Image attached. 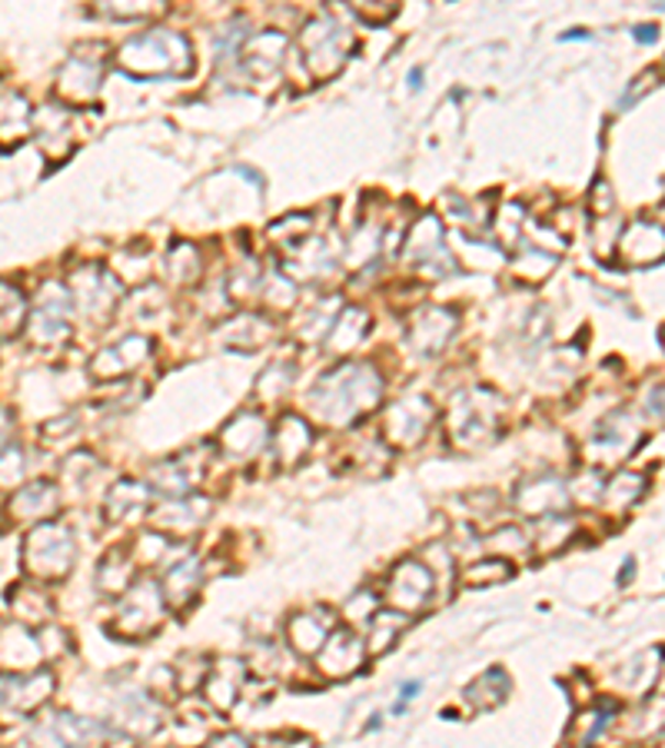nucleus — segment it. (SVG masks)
Wrapping results in <instances>:
<instances>
[{"label": "nucleus", "instance_id": "1", "mask_svg": "<svg viewBox=\"0 0 665 748\" xmlns=\"http://www.w3.org/2000/svg\"><path fill=\"white\" fill-rule=\"evenodd\" d=\"M383 377L370 362H343L329 369L326 377L309 390V416L323 426L347 429L357 420L370 416L383 400Z\"/></svg>", "mask_w": 665, "mask_h": 748}, {"label": "nucleus", "instance_id": "2", "mask_svg": "<svg viewBox=\"0 0 665 748\" xmlns=\"http://www.w3.org/2000/svg\"><path fill=\"white\" fill-rule=\"evenodd\" d=\"M117 67L131 77H187L193 70V47L180 31L154 27L117 47Z\"/></svg>", "mask_w": 665, "mask_h": 748}, {"label": "nucleus", "instance_id": "3", "mask_svg": "<svg viewBox=\"0 0 665 748\" xmlns=\"http://www.w3.org/2000/svg\"><path fill=\"white\" fill-rule=\"evenodd\" d=\"M503 423V400L493 390L473 387L453 397L447 410V429L453 446L460 449H480L486 446Z\"/></svg>", "mask_w": 665, "mask_h": 748}, {"label": "nucleus", "instance_id": "4", "mask_svg": "<svg viewBox=\"0 0 665 748\" xmlns=\"http://www.w3.org/2000/svg\"><path fill=\"white\" fill-rule=\"evenodd\" d=\"M300 51H303V64H306V74L313 80H329L337 77L343 70V64L350 60V51H353V34L350 27L332 18L329 11L313 18L306 27H303V37H300Z\"/></svg>", "mask_w": 665, "mask_h": 748}, {"label": "nucleus", "instance_id": "5", "mask_svg": "<svg viewBox=\"0 0 665 748\" xmlns=\"http://www.w3.org/2000/svg\"><path fill=\"white\" fill-rule=\"evenodd\" d=\"M24 569L31 579L37 582H60L70 576L74 562H77V539L67 526L57 523H37L31 526L24 549H21Z\"/></svg>", "mask_w": 665, "mask_h": 748}, {"label": "nucleus", "instance_id": "6", "mask_svg": "<svg viewBox=\"0 0 665 748\" xmlns=\"http://www.w3.org/2000/svg\"><path fill=\"white\" fill-rule=\"evenodd\" d=\"M164 615H167L164 589L157 582H150V579L131 582L124 599H121L117 618H114V633L131 639V643H140V639L154 636L164 626Z\"/></svg>", "mask_w": 665, "mask_h": 748}, {"label": "nucleus", "instance_id": "7", "mask_svg": "<svg viewBox=\"0 0 665 748\" xmlns=\"http://www.w3.org/2000/svg\"><path fill=\"white\" fill-rule=\"evenodd\" d=\"M67 290L74 297L77 313H83L87 320L106 323L110 313L121 306L124 280L117 273L97 267V264H87V267H77V270L67 273Z\"/></svg>", "mask_w": 665, "mask_h": 748}, {"label": "nucleus", "instance_id": "8", "mask_svg": "<svg viewBox=\"0 0 665 748\" xmlns=\"http://www.w3.org/2000/svg\"><path fill=\"white\" fill-rule=\"evenodd\" d=\"M103 87V54L100 47H77L67 64L57 70V97L60 103L83 110L93 107Z\"/></svg>", "mask_w": 665, "mask_h": 748}, {"label": "nucleus", "instance_id": "9", "mask_svg": "<svg viewBox=\"0 0 665 748\" xmlns=\"http://www.w3.org/2000/svg\"><path fill=\"white\" fill-rule=\"evenodd\" d=\"M74 297L67 283H44L34 303V313L27 316V333L37 346H64L70 339V313H74Z\"/></svg>", "mask_w": 665, "mask_h": 748}, {"label": "nucleus", "instance_id": "10", "mask_svg": "<svg viewBox=\"0 0 665 748\" xmlns=\"http://www.w3.org/2000/svg\"><path fill=\"white\" fill-rule=\"evenodd\" d=\"M403 257L413 264L416 273H422L429 280H442V277L453 273L450 267H439V260H447V264H457V260L447 249V243H442V223H439L436 213H422L409 226L406 243H403Z\"/></svg>", "mask_w": 665, "mask_h": 748}, {"label": "nucleus", "instance_id": "11", "mask_svg": "<svg viewBox=\"0 0 665 748\" xmlns=\"http://www.w3.org/2000/svg\"><path fill=\"white\" fill-rule=\"evenodd\" d=\"M436 589V576L426 562L419 559H403L390 569L386 585H383V602L396 612L416 615Z\"/></svg>", "mask_w": 665, "mask_h": 748}, {"label": "nucleus", "instance_id": "12", "mask_svg": "<svg viewBox=\"0 0 665 748\" xmlns=\"http://www.w3.org/2000/svg\"><path fill=\"white\" fill-rule=\"evenodd\" d=\"M436 420V406L426 397H403L396 403L386 406V420H383V439L393 449H413L426 439L429 426Z\"/></svg>", "mask_w": 665, "mask_h": 748}, {"label": "nucleus", "instance_id": "13", "mask_svg": "<svg viewBox=\"0 0 665 748\" xmlns=\"http://www.w3.org/2000/svg\"><path fill=\"white\" fill-rule=\"evenodd\" d=\"M512 503L522 516H556V513H566L570 503H573V489L560 479V476H532V479H522L516 485V495Z\"/></svg>", "mask_w": 665, "mask_h": 748}, {"label": "nucleus", "instance_id": "14", "mask_svg": "<svg viewBox=\"0 0 665 748\" xmlns=\"http://www.w3.org/2000/svg\"><path fill=\"white\" fill-rule=\"evenodd\" d=\"M150 353H154V339L140 336V333H131V336H124L114 346H103L90 359V372H93V380H121V377L137 372L150 359Z\"/></svg>", "mask_w": 665, "mask_h": 748}, {"label": "nucleus", "instance_id": "15", "mask_svg": "<svg viewBox=\"0 0 665 748\" xmlns=\"http://www.w3.org/2000/svg\"><path fill=\"white\" fill-rule=\"evenodd\" d=\"M619 260L629 267H652L658 260H665V226L658 220H632L622 226L619 239Z\"/></svg>", "mask_w": 665, "mask_h": 748}, {"label": "nucleus", "instance_id": "16", "mask_svg": "<svg viewBox=\"0 0 665 748\" xmlns=\"http://www.w3.org/2000/svg\"><path fill=\"white\" fill-rule=\"evenodd\" d=\"M367 662V643L350 629H332L316 652V669L326 679H350Z\"/></svg>", "mask_w": 665, "mask_h": 748}, {"label": "nucleus", "instance_id": "17", "mask_svg": "<svg viewBox=\"0 0 665 748\" xmlns=\"http://www.w3.org/2000/svg\"><path fill=\"white\" fill-rule=\"evenodd\" d=\"M50 695H54V672L50 669L0 676V705H8L21 715L37 712L41 705L50 702Z\"/></svg>", "mask_w": 665, "mask_h": 748}, {"label": "nucleus", "instance_id": "18", "mask_svg": "<svg viewBox=\"0 0 665 748\" xmlns=\"http://www.w3.org/2000/svg\"><path fill=\"white\" fill-rule=\"evenodd\" d=\"M57 510H60V489L47 479H37V482L18 485V492L8 503V520L14 526H37L54 520Z\"/></svg>", "mask_w": 665, "mask_h": 748}, {"label": "nucleus", "instance_id": "19", "mask_svg": "<svg viewBox=\"0 0 665 748\" xmlns=\"http://www.w3.org/2000/svg\"><path fill=\"white\" fill-rule=\"evenodd\" d=\"M150 485L137 482V479H121L110 485L106 503H103V516L110 526H134L140 520L150 516Z\"/></svg>", "mask_w": 665, "mask_h": 748}, {"label": "nucleus", "instance_id": "20", "mask_svg": "<svg viewBox=\"0 0 665 748\" xmlns=\"http://www.w3.org/2000/svg\"><path fill=\"white\" fill-rule=\"evenodd\" d=\"M453 333H457V313L447 310V306H422L409 320V343L422 356H432L439 349H447Z\"/></svg>", "mask_w": 665, "mask_h": 748}, {"label": "nucleus", "instance_id": "21", "mask_svg": "<svg viewBox=\"0 0 665 748\" xmlns=\"http://www.w3.org/2000/svg\"><path fill=\"white\" fill-rule=\"evenodd\" d=\"M74 107H60V103H50V107H41V113H34V131H37V141H41V150L57 164L64 160L70 150H74Z\"/></svg>", "mask_w": 665, "mask_h": 748}, {"label": "nucleus", "instance_id": "22", "mask_svg": "<svg viewBox=\"0 0 665 748\" xmlns=\"http://www.w3.org/2000/svg\"><path fill=\"white\" fill-rule=\"evenodd\" d=\"M270 443V429L263 423L260 413H237L224 429H219V446H224L227 456L234 459H253L267 449Z\"/></svg>", "mask_w": 665, "mask_h": 748}, {"label": "nucleus", "instance_id": "23", "mask_svg": "<svg viewBox=\"0 0 665 748\" xmlns=\"http://www.w3.org/2000/svg\"><path fill=\"white\" fill-rule=\"evenodd\" d=\"M337 629V615L329 609H309V612H296L286 618V643L300 652V656H316L319 646L326 643V636Z\"/></svg>", "mask_w": 665, "mask_h": 748}, {"label": "nucleus", "instance_id": "24", "mask_svg": "<svg viewBox=\"0 0 665 748\" xmlns=\"http://www.w3.org/2000/svg\"><path fill=\"white\" fill-rule=\"evenodd\" d=\"M210 516V503L206 499H170L167 506L150 513V523L167 533V536H193Z\"/></svg>", "mask_w": 665, "mask_h": 748}, {"label": "nucleus", "instance_id": "25", "mask_svg": "<svg viewBox=\"0 0 665 748\" xmlns=\"http://www.w3.org/2000/svg\"><path fill=\"white\" fill-rule=\"evenodd\" d=\"M34 134V110L27 97L8 90L0 93V150H18Z\"/></svg>", "mask_w": 665, "mask_h": 748}, {"label": "nucleus", "instance_id": "26", "mask_svg": "<svg viewBox=\"0 0 665 748\" xmlns=\"http://www.w3.org/2000/svg\"><path fill=\"white\" fill-rule=\"evenodd\" d=\"M190 462H193L190 453H180V456H173V459L157 462V466L150 469V482H147V485H150L154 492L167 495V499L187 495V492L193 489L196 476L203 472V462H200V466H190Z\"/></svg>", "mask_w": 665, "mask_h": 748}, {"label": "nucleus", "instance_id": "27", "mask_svg": "<svg viewBox=\"0 0 665 748\" xmlns=\"http://www.w3.org/2000/svg\"><path fill=\"white\" fill-rule=\"evenodd\" d=\"M244 64L250 77H273L283 67L286 57V37L280 31H260L257 37L244 41Z\"/></svg>", "mask_w": 665, "mask_h": 748}, {"label": "nucleus", "instance_id": "28", "mask_svg": "<svg viewBox=\"0 0 665 748\" xmlns=\"http://www.w3.org/2000/svg\"><path fill=\"white\" fill-rule=\"evenodd\" d=\"M200 585H203V566L196 556H183L180 562H173L164 576V599L170 609H187L196 595H200Z\"/></svg>", "mask_w": 665, "mask_h": 748}, {"label": "nucleus", "instance_id": "29", "mask_svg": "<svg viewBox=\"0 0 665 748\" xmlns=\"http://www.w3.org/2000/svg\"><path fill=\"white\" fill-rule=\"evenodd\" d=\"M273 443H277V459L283 469H293L313 446V426L296 416V413H286L280 423H277V433H273Z\"/></svg>", "mask_w": 665, "mask_h": 748}, {"label": "nucleus", "instance_id": "30", "mask_svg": "<svg viewBox=\"0 0 665 748\" xmlns=\"http://www.w3.org/2000/svg\"><path fill=\"white\" fill-rule=\"evenodd\" d=\"M367 333H370V313L360 306H343L326 333V349L337 356H347L367 339Z\"/></svg>", "mask_w": 665, "mask_h": 748}, {"label": "nucleus", "instance_id": "31", "mask_svg": "<svg viewBox=\"0 0 665 748\" xmlns=\"http://www.w3.org/2000/svg\"><path fill=\"white\" fill-rule=\"evenodd\" d=\"M240 676H244V666L240 662H219L216 669H210L206 685H203V695H206V702L216 712H230L237 705V699H240Z\"/></svg>", "mask_w": 665, "mask_h": 748}, {"label": "nucleus", "instance_id": "32", "mask_svg": "<svg viewBox=\"0 0 665 748\" xmlns=\"http://www.w3.org/2000/svg\"><path fill=\"white\" fill-rule=\"evenodd\" d=\"M406 626H409L406 612H396L390 605L373 612L370 615V633H367V656H383L386 649H393Z\"/></svg>", "mask_w": 665, "mask_h": 748}, {"label": "nucleus", "instance_id": "33", "mask_svg": "<svg viewBox=\"0 0 665 748\" xmlns=\"http://www.w3.org/2000/svg\"><path fill=\"white\" fill-rule=\"evenodd\" d=\"M639 443V426L632 423V416L629 413H616V416H609L602 426H599V433H596V449H606L612 459H619V456H629V449Z\"/></svg>", "mask_w": 665, "mask_h": 748}, {"label": "nucleus", "instance_id": "34", "mask_svg": "<svg viewBox=\"0 0 665 748\" xmlns=\"http://www.w3.org/2000/svg\"><path fill=\"white\" fill-rule=\"evenodd\" d=\"M31 303L27 297L14 287L0 280V339H14L27 330Z\"/></svg>", "mask_w": 665, "mask_h": 748}, {"label": "nucleus", "instance_id": "35", "mask_svg": "<svg viewBox=\"0 0 665 748\" xmlns=\"http://www.w3.org/2000/svg\"><path fill=\"white\" fill-rule=\"evenodd\" d=\"M506 695H509V676H506L503 669H489V672H483L476 682H470V685L463 689V699L470 702L473 712H489V708H496Z\"/></svg>", "mask_w": 665, "mask_h": 748}, {"label": "nucleus", "instance_id": "36", "mask_svg": "<svg viewBox=\"0 0 665 748\" xmlns=\"http://www.w3.org/2000/svg\"><path fill=\"white\" fill-rule=\"evenodd\" d=\"M54 735L67 745H93V741H106L114 738V732H110L106 725L93 722V718H80V715H57L54 718Z\"/></svg>", "mask_w": 665, "mask_h": 748}, {"label": "nucleus", "instance_id": "37", "mask_svg": "<svg viewBox=\"0 0 665 748\" xmlns=\"http://www.w3.org/2000/svg\"><path fill=\"white\" fill-rule=\"evenodd\" d=\"M167 273H170V280H173L177 287L196 283L200 273H203V257H200V249H196L193 243H187V239L173 243L170 257H167Z\"/></svg>", "mask_w": 665, "mask_h": 748}, {"label": "nucleus", "instance_id": "38", "mask_svg": "<svg viewBox=\"0 0 665 748\" xmlns=\"http://www.w3.org/2000/svg\"><path fill=\"white\" fill-rule=\"evenodd\" d=\"M134 582V559H127V552L114 549L106 552V559L97 566V585L103 592H127V585Z\"/></svg>", "mask_w": 665, "mask_h": 748}, {"label": "nucleus", "instance_id": "39", "mask_svg": "<svg viewBox=\"0 0 665 748\" xmlns=\"http://www.w3.org/2000/svg\"><path fill=\"white\" fill-rule=\"evenodd\" d=\"M121 712H124V725H131L137 732H147V735H154L164 725V708L147 692H137V695L124 699Z\"/></svg>", "mask_w": 665, "mask_h": 748}, {"label": "nucleus", "instance_id": "40", "mask_svg": "<svg viewBox=\"0 0 665 748\" xmlns=\"http://www.w3.org/2000/svg\"><path fill=\"white\" fill-rule=\"evenodd\" d=\"M273 333H277V326H273L270 320H263V316H240L237 323H230V326L224 330L227 343H230V346H240V349H257V346H263Z\"/></svg>", "mask_w": 665, "mask_h": 748}, {"label": "nucleus", "instance_id": "41", "mask_svg": "<svg viewBox=\"0 0 665 748\" xmlns=\"http://www.w3.org/2000/svg\"><path fill=\"white\" fill-rule=\"evenodd\" d=\"M293 380H296V372H293V362H270L263 372H260V380H257V397H260V403H277L280 397H286L290 393V387H293Z\"/></svg>", "mask_w": 665, "mask_h": 748}, {"label": "nucleus", "instance_id": "42", "mask_svg": "<svg viewBox=\"0 0 665 748\" xmlns=\"http://www.w3.org/2000/svg\"><path fill=\"white\" fill-rule=\"evenodd\" d=\"M97 11L106 18H121V21H144L164 14L167 0H93Z\"/></svg>", "mask_w": 665, "mask_h": 748}, {"label": "nucleus", "instance_id": "43", "mask_svg": "<svg viewBox=\"0 0 665 748\" xmlns=\"http://www.w3.org/2000/svg\"><path fill=\"white\" fill-rule=\"evenodd\" d=\"M645 492V479L642 476H635V472H619V476H612L606 485H602V503L609 506V510H625V506H632L635 499Z\"/></svg>", "mask_w": 665, "mask_h": 748}, {"label": "nucleus", "instance_id": "44", "mask_svg": "<svg viewBox=\"0 0 665 748\" xmlns=\"http://www.w3.org/2000/svg\"><path fill=\"white\" fill-rule=\"evenodd\" d=\"M509 576H512V566H509V559H503V556H496V559H473V562L460 572L463 585H470V589L496 585V582H506Z\"/></svg>", "mask_w": 665, "mask_h": 748}, {"label": "nucleus", "instance_id": "45", "mask_svg": "<svg viewBox=\"0 0 665 748\" xmlns=\"http://www.w3.org/2000/svg\"><path fill=\"white\" fill-rule=\"evenodd\" d=\"M552 267H556V254H545L542 246H526L512 264V273L522 283H542L552 273Z\"/></svg>", "mask_w": 665, "mask_h": 748}, {"label": "nucleus", "instance_id": "46", "mask_svg": "<svg viewBox=\"0 0 665 748\" xmlns=\"http://www.w3.org/2000/svg\"><path fill=\"white\" fill-rule=\"evenodd\" d=\"M545 523H542V533H539V539H536V549L542 552V556H552V552H560L570 539H573V533H576V526L563 516V513H556V516H542Z\"/></svg>", "mask_w": 665, "mask_h": 748}, {"label": "nucleus", "instance_id": "47", "mask_svg": "<svg viewBox=\"0 0 665 748\" xmlns=\"http://www.w3.org/2000/svg\"><path fill=\"white\" fill-rule=\"evenodd\" d=\"M24 479H27V453L21 446L8 443L0 449V489L14 492L18 485H24Z\"/></svg>", "mask_w": 665, "mask_h": 748}, {"label": "nucleus", "instance_id": "48", "mask_svg": "<svg viewBox=\"0 0 665 748\" xmlns=\"http://www.w3.org/2000/svg\"><path fill=\"white\" fill-rule=\"evenodd\" d=\"M11 602H14V612L24 618V622H47L50 618V602L41 595V589H34V585H24V589H18L14 595H11Z\"/></svg>", "mask_w": 665, "mask_h": 748}, {"label": "nucleus", "instance_id": "49", "mask_svg": "<svg viewBox=\"0 0 665 748\" xmlns=\"http://www.w3.org/2000/svg\"><path fill=\"white\" fill-rule=\"evenodd\" d=\"M612 715H616V708H612V705L593 708V712L579 715V722H576V725H583V728H576V732H570V735H573L576 741L589 745V741H596L599 735H606V728L612 725Z\"/></svg>", "mask_w": 665, "mask_h": 748}, {"label": "nucleus", "instance_id": "50", "mask_svg": "<svg viewBox=\"0 0 665 748\" xmlns=\"http://www.w3.org/2000/svg\"><path fill=\"white\" fill-rule=\"evenodd\" d=\"M270 236H273L277 243H283L286 249H293L296 243H303V239L309 236V216L290 213V216H283L280 223L270 226Z\"/></svg>", "mask_w": 665, "mask_h": 748}, {"label": "nucleus", "instance_id": "51", "mask_svg": "<svg viewBox=\"0 0 665 748\" xmlns=\"http://www.w3.org/2000/svg\"><path fill=\"white\" fill-rule=\"evenodd\" d=\"M522 223H526V210H522L519 203H506V206L496 213L493 230H496V236H499L503 243H516L519 233H522Z\"/></svg>", "mask_w": 665, "mask_h": 748}, {"label": "nucleus", "instance_id": "52", "mask_svg": "<svg viewBox=\"0 0 665 748\" xmlns=\"http://www.w3.org/2000/svg\"><path fill=\"white\" fill-rule=\"evenodd\" d=\"M639 718H642V728H635L632 738H655V735H662L665 732V699L645 702L642 712H639Z\"/></svg>", "mask_w": 665, "mask_h": 748}, {"label": "nucleus", "instance_id": "53", "mask_svg": "<svg viewBox=\"0 0 665 748\" xmlns=\"http://www.w3.org/2000/svg\"><path fill=\"white\" fill-rule=\"evenodd\" d=\"M526 546H529V539H526V536H522V529H516V526H503L499 533H493V536H489V549H493L496 556H503V559L519 556Z\"/></svg>", "mask_w": 665, "mask_h": 748}, {"label": "nucleus", "instance_id": "54", "mask_svg": "<svg viewBox=\"0 0 665 748\" xmlns=\"http://www.w3.org/2000/svg\"><path fill=\"white\" fill-rule=\"evenodd\" d=\"M350 4L367 24H383L396 11V0H350Z\"/></svg>", "mask_w": 665, "mask_h": 748}, {"label": "nucleus", "instance_id": "55", "mask_svg": "<svg viewBox=\"0 0 665 748\" xmlns=\"http://www.w3.org/2000/svg\"><path fill=\"white\" fill-rule=\"evenodd\" d=\"M77 436V416H57V420H50V423H44L41 429H37V439L44 443V446H57V436Z\"/></svg>", "mask_w": 665, "mask_h": 748}, {"label": "nucleus", "instance_id": "56", "mask_svg": "<svg viewBox=\"0 0 665 748\" xmlns=\"http://www.w3.org/2000/svg\"><path fill=\"white\" fill-rule=\"evenodd\" d=\"M655 77H658V74H652V70H649V74H642V77H639V83H632L629 97H622V103H632V100H639V97H642V93H645L649 87H655Z\"/></svg>", "mask_w": 665, "mask_h": 748}, {"label": "nucleus", "instance_id": "57", "mask_svg": "<svg viewBox=\"0 0 665 748\" xmlns=\"http://www.w3.org/2000/svg\"><path fill=\"white\" fill-rule=\"evenodd\" d=\"M11 433H14V416L8 410H0V449L11 443Z\"/></svg>", "mask_w": 665, "mask_h": 748}, {"label": "nucleus", "instance_id": "58", "mask_svg": "<svg viewBox=\"0 0 665 748\" xmlns=\"http://www.w3.org/2000/svg\"><path fill=\"white\" fill-rule=\"evenodd\" d=\"M419 689H422V682H406V685H403V695H399V699H403V702H409V699H416V695H419ZM403 702L396 705V712L403 708Z\"/></svg>", "mask_w": 665, "mask_h": 748}, {"label": "nucleus", "instance_id": "59", "mask_svg": "<svg viewBox=\"0 0 665 748\" xmlns=\"http://www.w3.org/2000/svg\"><path fill=\"white\" fill-rule=\"evenodd\" d=\"M210 741H213V745H224V741H234V745H247L250 738H247V735H234V732H230V735H216V738H210Z\"/></svg>", "mask_w": 665, "mask_h": 748}, {"label": "nucleus", "instance_id": "60", "mask_svg": "<svg viewBox=\"0 0 665 748\" xmlns=\"http://www.w3.org/2000/svg\"><path fill=\"white\" fill-rule=\"evenodd\" d=\"M635 37H639L642 44H649V41H655V37H658V31H655V27H639V31H635Z\"/></svg>", "mask_w": 665, "mask_h": 748}, {"label": "nucleus", "instance_id": "61", "mask_svg": "<svg viewBox=\"0 0 665 748\" xmlns=\"http://www.w3.org/2000/svg\"><path fill=\"white\" fill-rule=\"evenodd\" d=\"M658 213H662V226H665V206H662V210H658Z\"/></svg>", "mask_w": 665, "mask_h": 748}]
</instances>
